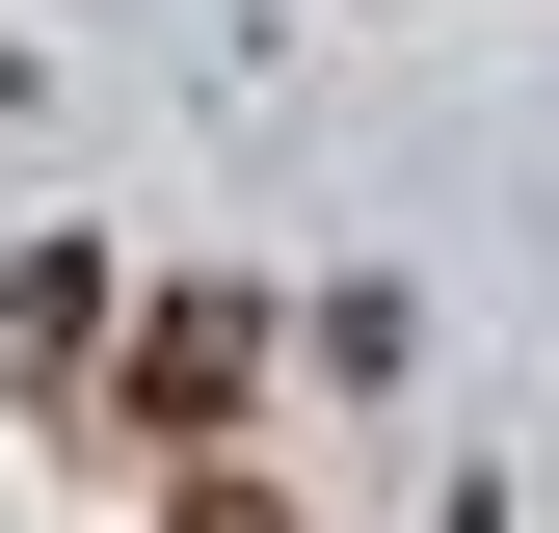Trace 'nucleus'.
Returning a JSON list of instances; mask_svg holds the SVG:
<instances>
[{"instance_id":"obj_2","label":"nucleus","mask_w":559,"mask_h":533,"mask_svg":"<svg viewBox=\"0 0 559 533\" xmlns=\"http://www.w3.org/2000/svg\"><path fill=\"white\" fill-rule=\"evenodd\" d=\"M187 533H294V507H240V481H187Z\"/></svg>"},{"instance_id":"obj_1","label":"nucleus","mask_w":559,"mask_h":533,"mask_svg":"<svg viewBox=\"0 0 559 533\" xmlns=\"http://www.w3.org/2000/svg\"><path fill=\"white\" fill-rule=\"evenodd\" d=\"M240 374H266V347H240V294H160V320H133V427H214Z\"/></svg>"}]
</instances>
